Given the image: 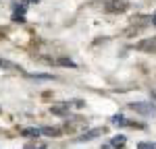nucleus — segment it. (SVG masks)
<instances>
[{
	"label": "nucleus",
	"instance_id": "nucleus-1",
	"mask_svg": "<svg viewBox=\"0 0 156 149\" xmlns=\"http://www.w3.org/2000/svg\"><path fill=\"white\" fill-rule=\"evenodd\" d=\"M129 108L135 110L137 114H144V116H150V114H156V108L148 101H137V104H129Z\"/></svg>",
	"mask_w": 156,
	"mask_h": 149
},
{
	"label": "nucleus",
	"instance_id": "nucleus-2",
	"mask_svg": "<svg viewBox=\"0 0 156 149\" xmlns=\"http://www.w3.org/2000/svg\"><path fill=\"white\" fill-rule=\"evenodd\" d=\"M106 8L110 12H117V11H125L127 8V0H108L106 2Z\"/></svg>",
	"mask_w": 156,
	"mask_h": 149
},
{
	"label": "nucleus",
	"instance_id": "nucleus-3",
	"mask_svg": "<svg viewBox=\"0 0 156 149\" xmlns=\"http://www.w3.org/2000/svg\"><path fill=\"white\" fill-rule=\"evenodd\" d=\"M102 133H104V128H92V131H87V133H83V135L79 137V141H92V139L100 137Z\"/></svg>",
	"mask_w": 156,
	"mask_h": 149
},
{
	"label": "nucleus",
	"instance_id": "nucleus-4",
	"mask_svg": "<svg viewBox=\"0 0 156 149\" xmlns=\"http://www.w3.org/2000/svg\"><path fill=\"white\" fill-rule=\"evenodd\" d=\"M69 112V104H58V106H52V114L54 116H65Z\"/></svg>",
	"mask_w": 156,
	"mask_h": 149
},
{
	"label": "nucleus",
	"instance_id": "nucleus-5",
	"mask_svg": "<svg viewBox=\"0 0 156 149\" xmlns=\"http://www.w3.org/2000/svg\"><path fill=\"white\" fill-rule=\"evenodd\" d=\"M110 145H112V147H123V145H125V137L123 135L112 137V139H110Z\"/></svg>",
	"mask_w": 156,
	"mask_h": 149
},
{
	"label": "nucleus",
	"instance_id": "nucleus-6",
	"mask_svg": "<svg viewBox=\"0 0 156 149\" xmlns=\"http://www.w3.org/2000/svg\"><path fill=\"white\" fill-rule=\"evenodd\" d=\"M21 135L23 137H40L42 135V131H40V128H23V133H21Z\"/></svg>",
	"mask_w": 156,
	"mask_h": 149
},
{
	"label": "nucleus",
	"instance_id": "nucleus-7",
	"mask_svg": "<svg viewBox=\"0 0 156 149\" xmlns=\"http://www.w3.org/2000/svg\"><path fill=\"white\" fill-rule=\"evenodd\" d=\"M42 135H46V137H58L60 131H58V128H50V126H46V128H42Z\"/></svg>",
	"mask_w": 156,
	"mask_h": 149
},
{
	"label": "nucleus",
	"instance_id": "nucleus-8",
	"mask_svg": "<svg viewBox=\"0 0 156 149\" xmlns=\"http://www.w3.org/2000/svg\"><path fill=\"white\" fill-rule=\"evenodd\" d=\"M0 68H12V71H19V73H21V68H19L17 64L9 62V60H0Z\"/></svg>",
	"mask_w": 156,
	"mask_h": 149
},
{
	"label": "nucleus",
	"instance_id": "nucleus-9",
	"mask_svg": "<svg viewBox=\"0 0 156 149\" xmlns=\"http://www.w3.org/2000/svg\"><path fill=\"white\" fill-rule=\"evenodd\" d=\"M140 50H156V37H152V41L140 44Z\"/></svg>",
	"mask_w": 156,
	"mask_h": 149
},
{
	"label": "nucleus",
	"instance_id": "nucleus-10",
	"mask_svg": "<svg viewBox=\"0 0 156 149\" xmlns=\"http://www.w3.org/2000/svg\"><path fill=\"white\" fill-rule=\"evenodd\" d=\"M110 122L117 124V126H123V124H127V120H125L121 114H117V116H112V118H110Z\"/></svg>",
	"mask_w": 156,
	"mask_h": 149
},
{
	"label": "nucleus",
	"instance_id": "nucleus-11",
	"mask_svg": "<svg viewBox=\"0 0 156 149\" xmlns=\"http://www.w3.org/2000/svg\"><path fill=\"white\" fill-rule=\"evenodd\" d=\"M56 64H60V66H69V68H75V62L69 60V58H58Z\"/></svg>",
	"mask_w": 156,
	"mask_h": 149
},
{
	"label": "nucleus",
	"instance_id": "nucleus-12",
	"mask_svg": "<svg viewBox=\"0 0 156 149\" xmlns=\"http://www.w3.org/2000/svg\"><path fill=\"white\" fill-rule=\"evenodd\" d=\"M29 79H37V81H52V74H29Z\"/></svg>",
	"mask_w": 156,
	"mask_h": 149
},
{
	"label": "nucleus",
	"instance_id": "nucleus-13",
	"mask_svg": "<svg viewBox=\"0 0 156 149\" xmlns=\"http://www.w3.org/2000/svg\"><path fill=\"white\" fill-rule=\"evenodd\" d=\"M137 149H156V143H140Z\"/></svg>",
	"mask_w": 156,
	"mask_h": 149
},
{
	"label": "nucleus",
	"instance_id": "nucleus-14",
	"mask_svg": "<svg viewBox=\"0 0 156 149\" xmlns=\"http://www.w3.org/2000/svg\"><path fill=\"white\" fill-rule=\"evenodd\" d=\"M152 23L156 25V12H154V15H152Z\"/></svg>",
	"mask_w": 156,
	"mask_h": 149
},
{
	"label": "nucleus",
	"instance_id": "nucleus-15",
	"mask_svg": "<svg viewBox=\"0 0 156 149\" xmlns=\"http://www.w3.org/2000/svg\"><path fill=\"white\" fill-rule=\"evenodd\" d=\"M27 2H36V0H27Z\"/></svg>",
	"mask_w": 156,
	"mask_h": 149
}]
</instances>
